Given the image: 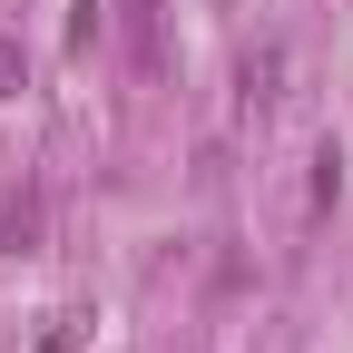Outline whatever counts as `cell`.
Returning <instances> with one entry per match:
<instances>
[{"instance_id":"obj_4","label":"cell","mask_w":353,"mask_h":353,"mask_svg":"<svg viewBox=\"0 0 353 353\" xmlns=\"http://www.w3.org/2000/svg\"><path fill=\"white\" fill-rule=\"evenodd\" d=\"M334 196H343V148H334V138H324V148H314V216H324V206H334Z\"/></svg>"},{"instance_id":"obj_1","label":"cell","mask_w":353,"mask_h":353,"mask_svg":"<svg viewBox=\"0 0 353 353\" xmlns=\"http://www.w3.org/2000/svg\"><path fill=\"white\" fill-rule=\"evenodd\" d=\"M285 79H294V59H285V39H255V50H245V69H236V88H245V108H275V99H285Z\"/></svg>"},{"instance_id":"obj_7","label":"cell","mask_w":353,"mask_h":353,"mask_svg":"<svg viewBox=\"0 0 353 353\" xmlns=\"http://www.w3.org/2000/svg\"><path fill=\"white\" fill-rule=\"evenodd\" d=\"M99 20H108L99 0H79V10H69V50H88V39H99Z\"/></svg>"},{"instance_id":"obj_2","label":"cell","mask_w":353,"mask_h":353,"mask_svg":"<svg viewBox=\"0 0 353 353\" xmlns=\"http://www.w3.org/2000/svg\"><path fill=\"white\" fill-rule=\"evenodd\" d=\"M88 324H99L88 304H59V314H50V334H39L30 353H79V343H88Z\"/></svg>"},{"instance_id":"obj_6","label":"cell","mask_w":353,"mask_h":353,"mask_svg":"<svg viewBox=\"0 0 353 353\" xmlns=\"http://www.w3.org/2000/svg\"><path fill=\"white\" fill-rule=\"evenodd\" d=\"M128 39H138V69H157V0H128Z\"/></svg>"},{"instance_id":"obj_3","label":"cell","mask_w":353,"mask_h":353,"mask_svg":"<svg viewBox=\"0 0 353 353\" xmlns=\"http://www.w3.org/2000/svg\"><path fill=\"white\" fill-rule=\"evenodd\" d=\"M0 245H10V255H39V196H20L10 216H0Z\"/></svg>"},{"instance_id":"obj_5","label":"cell","mask_w":353,"mask_h":353,"mask_svg":"<svg viewBox=\"0 0 353 353\" xmlns=\"http://www.w3.org/2000/svg\"><path fill=\"white\" fill-rule=\"evenodd\" d=\"M30 88V50H20V30H0V99H20Z\"/></svg>"}]
</instances>
